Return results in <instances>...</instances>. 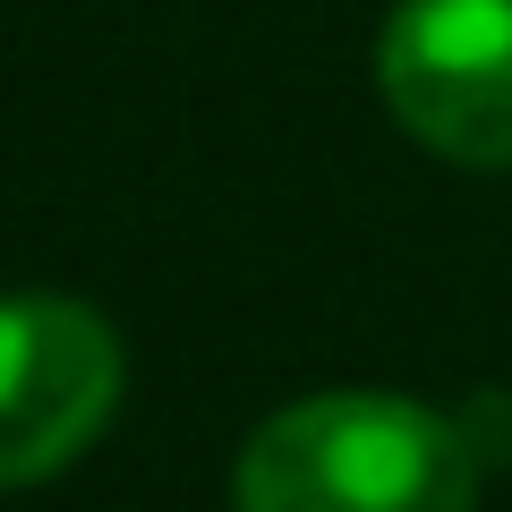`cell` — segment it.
I'll list each match as a JSON object with an SVG mask.
<instances>
[{"label":"cell","mask_w":512,"mask_h":512,"mask_svg":"<svg viewBox=\"0 0 512 512\" xmlns=\"http://www.w3.org/2000/svg\"><path fill=\"white\" fill-rule=\"evenodd\" d=\"M120 402V333L52 291L0 299V487H35L103 436Z\"/></svg>","instance_id":"cell-3"},{"label":"cell","mask_w":512,"mask_h":512,"mask_svg":"<svg viewBox=\"0 0 512 512\" xmlns=\"http://www.w3.org/2000/svg\"><path fill=\"white\" fill-rule=\"evenodd\" d=\"M376 86L427 154L512 171V0H402L376 43Z\"/></svg>","instance_id":"cell-2"},{"label":"cell","mask_w":512,"mask_h":512,"mask_svg":"<svg viewBox=\"0 0 512 512\" xmlns=\"http://www.w3.org/2000/svg\"><path fill=\"white\" fill-rule=\"evenodd\" d=\"M239 512H470L478 436L402 393H316L248 436Z\"/></svg>","instance_id":"cell-1"}]
</instances>
